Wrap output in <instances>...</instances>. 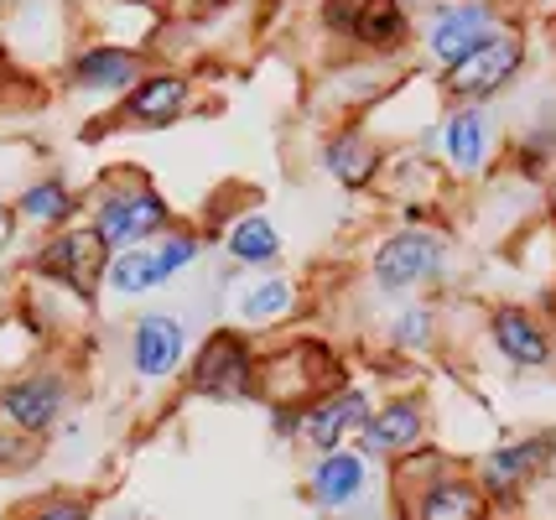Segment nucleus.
Masks as SVG:
<instances>
[{"label":"nucleus","instance_id":"nucleus-1","mask_svg":"<svg viewBox=\"0 0 556 520\" xmlns=\"http://www.w3.org/2000/svg\"><path fill=\"white\" fill-rule=\"evenodd\" d=\"M453 266V240L437 224H395L364 255V287L380 302H412L437 292Z\"/></svg>","mask_w":556,"mask_h":520},{"label":"nucleus","instance_id":"nucleus-2","mask_svg":"<svg viewBox=\"0 0 556 520\" xmlns=\"http://www.w3.org/2000/svg\"><path fill=\"white\" fill-rule=\"evenodd\" d=\"M302 499L323 520H390V473L364 447L302 458Z\"/></svg>","mask_w":556,"mask_h":520},{"label":"nucleus","instance_id":"nucleus-3","mask_svg":"<svg viewBox=\"0 0 556 520\" xmlns=\"http://www.w3.org/2000/svg\"><path fill=\"white\" fill-rule=\"evenodd\" d=\"M84 224L94 229L104 250H136L162 240L172 224H177V208L172 199L136 167H121V173L99 177V188L89 193V208H84Z\"/></svg>","mask_w":556,"mask_h":520},{"label":"nucleus","instance_id":"nucleus-4","mask_svg":"<svg viewBox=\"0 0 556 520\" xmlns=\"http://www.w3.org/2000/svg\"><path fill=\"white\" fill-rule=\"evenodd\" d=\"M182 391L203 406H255L261 401V344L235 322L208 328L188 354Z\"/></svg>","mask_w":556,"mask_h":520},{"label":"nucleus","instance_id":"nucleus-5","mask_svg":"<svg viewBox=\"0 0 556 520\" xmlns=\"http://www.w3.org/2000/svg\"><path fill=\"white\" fill-rule=\"evenodd\" d=\"M317 31L369 63H401L416 48V11L401 0H317Z\"/></svg>","mask_w":556,"mask_h":520},{"label":"nucleus","instance_id":"nucleus-6","mask_svg":"<svg viewBox=\"0 0 556 520\" xmlns=\"http://www.w3.org/2000/svg\"><path fill=\"white\" fill-rule=\"evenodd\" d=\"M343 380H349V365L328 339L291 333L276 348H261V406H302Z\"/></svg>","mask_w":556,"mask_h":520},{"label":"nucleus","instance_id":"nucleus-7","mask_svg":"<svg viewBox=\"0 0 556 520\" xmlns=\"http://www.w3.org/2000/svg\"><path fill=\"white\" fill-rule=\"evenodd\" d=\"M104 266H110V250L84 219L42 234L26 255V271L37 287H52L58 297H73L84 307H94L104 297Z\"/></svg>","mask_w":556,"mask_h":520},{"label":"nucleus","instance_id":"nucleus-8","mask_svg":"<svg viewBox=\"0 0 556 520\" xmlns=\"http://www.w3.org/2000/svg\"><path fill=\"white\" fill-rule=\"evenodd\" d=\"M73 401H78V380H73L68 365L37 359V365L0 380V427L22 432L31 443H48L52 432L68 421Z\"/></svg>","mask_w":556,"mask_h":520},{"label":"nucleus","instance_id":"nucleus-9","mask_svg":"<svg viewBox=\"0 0 556 520\" xmlns=\"http://www.w3.org/2000/svg\"><path fill=\"white\" fill-rule=\"evenodd\" d=\"M509 16L500 11V0H427L416 11V48L427 52L442 68L463 63L468 52H479L489 37H500Z\"/></svg>","mask_w":556,"mask_h":520},{"label":"nucleus","instance_id":"nucleus-10","mask_svg":"<svg viewBox=\"0 0 556 520\" xmlns=\"http://www.w3.org/2000/svg\"><path fill=\"white\" fill-rule=\"evenodd\" d=\"M552 464H556V432H520V437L484 447L468 464V473H473L479 495L489 499V510H515L552 473Z\"/></svg>","mask_w":556,"mask_h":520},{"label":"nucleus","instance_id":"nucleus-11","mask_svg":"<svg viewBox=\"0 0 556 520\" xmlns=\"http://www.w3.org/2000/svg\"><path fill=\"white\" fill-rule=\"evenodd\" d=\"M375 385H364V380H343L333 391H323V396L302 401L296 406V417H291V443L302 458H317V453H333V447H349L359 443L364 421L375 411Z\"/></svg>","mask_w":556,"mask_h":520},{"label":"nucleus","instance_id":"nucleus-12","mask_svg":"<svg viewBox=\"0 0 556 520\" xmlns=\"http://www.w3.org/2000/svg\"><path fill=\"white\" fill-rule=\"evenodd\" d=\"M432 443H437L432 401H427L421 385H401V391H386L375 401V411H369L354 447H364L380 469H390V464H401V458H412V453Z\"/></svg>","mask_w":556,"mask_h":520},{"label":"nucleus","instance_id":"nucleus-13","mask_svg":"<svg viewBox=\"0 0 556 520\" xmlns=\"http://www.w3.org/2000/svg\"><path fill=\"white\" fill-rule=\"evenodd\" d=\"M193 354V328L172 307H146L125 322V370L136 385H172L188 370Z\"/></svg>","mask_w":556,"mask_h":520},{"label":"nucleus","instance_id":"nucleus-14","mask_svg":"<svg viewBox=\"0 0 556 520\" xmlns=\"http://www.w3.org/2000/svg\"><path fill=\"white\" fill-rule=\"evenodd\" d=\"M421 151H427L447 177H458V182L484 177L489 167H494V156H500L494 110H489V104H447V115L427 130Z\"/></svg>","mask_w":556,"mask_h":520},{"label":"nucleus","instance_id":"nucleus-15","mask_svg":"<svg viewBox=\"0 0 556 520\" xmlns=\"http://www.w3.org/2000/svg\"><path fill=\"white\" fill-rule=\"evenodd\" d=\"M526 31L509 22L500 37H489L479 52H468L463 63H453V68H442L437 74V89H442V100L447 104H489L500 100L509 84L520 78V68H526Z\"/></svg>","mask_w":556,"mask_h":520},{"label":"nucleus","instance_id":"nucleus-16","mask_svg":"<svg viewBox=\"0 0 556 520\" xmlns=\"http://www.w3.org/2000/svg\"><path fill=\"white\" fill-rule=\"evenodd\" d=\"M390 516L395 520H489V499L479 495L468 464L447 458L437 473L412 479V484H390Z\"/></svg>","mask_w":556,"mask_h":520},{"label":"nucleus","instance_id":"nucleus-17","mask_svg":"<svg viewBox=\"0 0 556 520\" xmlns=\"http://www.w3.org/2000/svg\"><path fill=\"white\" fill-rule=\"evenodd\" d=\"M386 167H390V147L375 136V125H364V121L328 125L323 141H317V173L328 177L333 188H343L349 199L375 193Z\"/></svg>","mask_w":556,"mask_h":520},{"label":"nucleus","instance_id":"nucleus-18","mask_svg":"<svg viewBox=\"0 0 556 520\" xmlns=\"http://www.w3.org/2000/svg\"><path fill=\"white\" fill-rule=\"evenodd\" d=\"M146 74H151L146 52L125 48V42H89V48H78L68 63H63V84H68L73 94H84V100H115V104H121Z\"/></svg>","mask_w":556,"mask_h":520},{"label":"nucleus","instance_id":"nucleus-19","mask_svg":"<svg viewBox=\"0 0 556 520\" xmlns=\"http://www.w3.org/2000/svg\"><path fill=\"white\" fill-rule=\"evenodd\" d=\"M198 104V84L182 68H151V74L115 104V125L121 130H167V125L188 121Z\"/></svg>","mask_w":556,"mask_h":520},{"label":"nucleus","instance_id":"nucleus-20","mask_svg":"<svg viewBox=\"0 0 556 520\" xmlns=\"http://www.w3.org/2000/svg\"><path fill=\"white\" fill-rule=\"evenodd\" d=\"M229 313H235V328H244L250 339H261V333H281L296 322L302 313V281L291 271H250L235 287V297H229Z\"/></svg>","mask_w":556,"mask_h":520},{"label":"nucleus","instance_id":"nucleus-21","mask_svg":"<svg viewBox=\"0 0 556 520\" xmlns=\"http://www.w3.org/2000/svg\"><path fill=\"white\" fill-rule=\"evenodd\" d=\"M484 333H489V348L505 359L509 370L535 375V370H552V365H556L552 328L535 318L531 307H520V302H500V307L489 313Z\"/></svg>","mask_w":556,"mask_h":520},{"label":"nucleus","instance_id":"nucleus-22","mask_svg":"<svg viewBox=\"0 0 556 520\" xmlns=\"http://www.w3.org/2000/svg\"><path fill=\"white\" fill-rule=\"evenodd\" d=\"M84 208H89V193L68 182L63 173H42V177H26L22 188L11 193V214L22 229H31L37 240L52 234V229H68V224L84 219Z\"/></svg>","mask_w":556,"mask_h":520},{"label":"nucleus","instance_id":"nucleus-23","mask_svg":"<svg viewBox=\"0 0 556 520\" xmlns=\"http://www.w3.org/2000/svg\"><path fill=\"white\" fill-rule=\"evenodd\" d=\"M208 240H214V245L224 250V261L240 266L244 276L276 271V266L287 261V234H281V224L270 219L266 208H240V214H229Z\"/></svg>","mask_w":556,"mask_h":520},{"label":"nucleus","instance_id":"nucleus-24","mask_svg":"<svg viewBox=\"0 0 556 520\" xmlns=\"http://www.w3.org/2000/svg\"><path fill=\"white\" fill-rule=\"evenodd\" d=\"M172 281H177V271H172V261L162 255V245L151 240V245L115 250L110 255V266H104V297L146 302V297H156V292H167Z\"/></svg>","mask_w":556,"mask_h":520},{"label":"nucleus","instance_id":"nucleus-25","mask_svg":"<svg viewBox=\"0 0 556 520\" xmlns=\"http://www.w3.org/2000/svg\"><path fill=\"white\" fill-rule=\"evenodd\" d=\"M380 339L395 359H432L437 339H442V313H437L432 297H412V302H395L390 318L380 322Z\"/></svg>","mask_w":556,"mask_h":520},{"label":"nucleus","instance_id":"nucleus-26","mask_svg":"<svg viewBox=\"0 0 556 520\" xmlns=\"http://www.w3.org/2000/svg\"><path fill=\"white\" fill-rule=\"evenodd\" d=\"M11 520H99V505L84 490H42V495L22 499Z\"/></svg>","mask_w":556,"mask_h":520},{"label":"nucleus","instance_id":"nucleus-27","mask_svg":"<svg viewBox=\"0 0 556 520\" xmlns=\"http://www.w3.org/2000/svg\"><path fill=\"white\" fill-rule=\"evenodd\" d=\"M509 156H515V173L531 177V182H541V177L556 173V130L552 125H541V130H526L515 147H509Z\"/></svg>","mask_w":556,"mask_h":520},{"label":"nucleus","instance_id":"nucleus-28","mask_svg":"<svg viewBox=\"0 0 556 520\" xmlns=\"http://www.w3.org/2000/svg\"><path fill=\"white\" fill-rule=\"evenodd\" d=\"M37 453H42V443H31V437H22V432L0 427V479H5V473L31 469V464H37Z\"/></svg>","mask_w":556,"mask_h":520},{"label":"nucleus","instance_id":"nucleus-29","mask_svg":"<svg viewBox=\"0 0 556 520\" xmlns=\"http://www.w3.org/2000/svg\"><path fill=\"white\" fill-rule=\"evenodd\" d=\"M16 240V214H11V193L0 188V250Z\"/></svg>","mask_w":556,"mask_h":520},{"label":"nucleus","instance_id":"nucleus-30","mask_svg":"<svg viewBox=\"0 0 556 520\" xmlns=\"http://www.w3.org/2000/svg\"><path fill=\"white\" fill-rule=\"evenodd\" d=\"M401 5H412V11H421V5H427V0H401Z\"/></svg>","mask_w":556,"mask_h":520},{"label":"nucleus","instance_id":"nucleus-31","mask_svg":"<svg viewBox=\"0 0 556 520\" xmlns=\"http://www.w3.org/2000/svg\"><path fill=\"white\" fill-rule=\"evenodd\" d=\"M130 5H151V0H130Z\"/></svg>","mask_w":556,"mask_h":520},{"label":"nucleus","instance_id":"nucleus-32","mask_svg":"<svg viewBox=\"0 0 556 520\" xmlns=\"http://www.w3.org/2000/svg\"><path fill=\"white\" fill-rule=\"evenodd\" d=\"M390 520H395V516H390Z\"/></svg>","mask_w":556,"mask_h":520}]
</instances>
